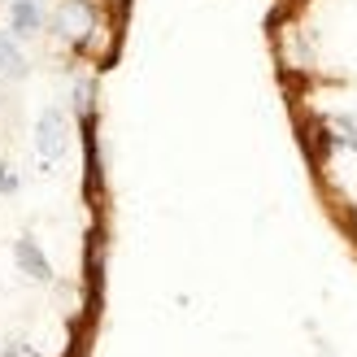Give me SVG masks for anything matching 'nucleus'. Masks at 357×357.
Returning <instances> with one entry per match:
<instances>
[{
    "instance_id": "obj_1",
    "label": "nucleus",
    "mask_w": 357,
    "mask_h": 357,
    "mask_svg": "<svg viewBox=\"0 0 357 357\" xmlns=\"http://www.w3.org/2000/svg\"><path fill=\"white\" fill-rule=\"evenodd\" d=\"M118 35H22L0 0V357H87L100 305L96 87Z\"/></svg>"
}]
</instances>
